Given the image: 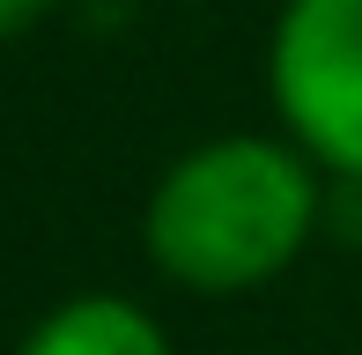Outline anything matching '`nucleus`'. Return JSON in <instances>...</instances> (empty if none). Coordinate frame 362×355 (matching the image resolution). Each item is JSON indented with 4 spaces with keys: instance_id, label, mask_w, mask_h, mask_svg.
Listing matches in <instances>:
<instances>
[{
    "instance_id": "nucleus-1",
    "label": "nucleus",
    "mask_w": 362,
    "mask_h": 355,
    "mask_svg": "<svg viewBox=\"0 0 362 355\" xmlns=\"http://www.w3.org/2000/svg\"><path fill=\"white\" fill-rule=\"evenodd\" d=\"M325 222V163L296 134H215L185 149L141 200V252L192 296L267 289Z\"/></svg>"
},
{
    "instance_id": "nucleus-2",
    "label": "nucleus",
    "mask_w": 362,
    "mask_h": 355,
    "mask_svg": "<svg viewBox=\"0 0 362 355\" xmlns=\"http://www.w3.org/2000/svg\"><path fill=\"white\" fill-rule=\"evenodd\" d=\"M267 96L281 134L362 185V0H281L267 37Z\"/></svg>"
},
{
    "instance_id": "nucleus-3",
    "label": "nucleus",
    "mask_w": 362,
    "mask_h": 355,
    "mask_svg": "<svg viewBox=\"0 0 362 355\" xmlns=\"http://www.w3.org/2000/svg\"><path fill=\"white\" fill-rule=\"evenodd\" d=\"M15 355H177L163 318L134 296H111V289H81V296L52 303L37 326L23 333Z\"/></svg>"
},
{
    "instance_id": "nucleus-4",
    "label": "nucleus",
    "mask_w": 362,
    "mask_h": 355,
    "mask_svg": "<svg viewBox=\"0 0 362 355\" xmlns=\"http://www.w3.org/2000/svg\"><path fill=\"white\" fill-rule=\"evenodd\" d=\"M52 8H59V0H0V45L23 37V30H37Z\"/></svg>"
}]
</instances>
